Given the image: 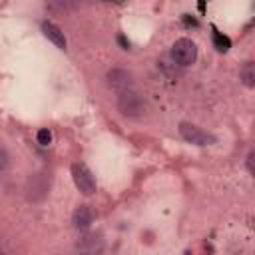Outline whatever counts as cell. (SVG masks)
I'll return each mask as SVG.
<instances>
[{
  "instance_id": "cell-1",
  "label": "cell",
  "mask_w": 255,
  "mask_h": 255,
  "mask_svg": "<svg viewBox=\"0 0 255 255\" xmlns=\"http://www.w3.org/2000/svg\"><path fill=\"white\" fill-rule=\"evenodd\" d=\"M118 108L124 116L128 118H139L145 114L147 110V104L141 96H137L135 92L131 90H126V92H120V98H118Z\"/></svg>"
},
{
  "instance_id": "cell-2",
  "label": "cell",
  "mask_w": 255,
  "mask_h": 255,
  "mask_svg": "<svg viewBox=\"0 0 255 255\" xmlns=\"http://www.w3.org/2000/svg\"><path fill=\"white\" fill-rule=\"evenodd\" d=\"M171 58L179 66H189L197 58V48L189 38H179L171 46Z\"/></svg>"
},
{
  "instance_id": "cell-3",
  "label": "cell",
  "mask_w": 255,
  "mask_h": 255,
  "mask_svg": "<svg viewBox=\"0 0 255 255\" xmlns=\"http://www.w3.org/2000/svg\"><path fill=\"white\" fill-rule=\"evenodd\" d=\"M72 179L84 195L96 193V177L86 163H74L72 165Z\"/></svg>"
},
{
  "instance_id": "cell-4",
  "label": "cell",
  "mask_w": 255,
  "mask_h": 255,
  "mask_svg": "<svg viewBox=\"0 0 255 255\" xmlns=\"http://www.w3.org/2000/svg\"><path fill=\"white\" fill-rule=\"evenodd\" d=\"M179 133H181L183 139H187L189 143H195V145H211L215 141V137L211 133H207L201 128H197L193 124H187V122L179 124Z\"/></svg>"
},
{
  "instance_id": "cell-5",
  "label": "cell",
  "mask_w": 255,
  "mask_h": 255,
  "mask_svg": "<svg viewBox=\"0 0 255 255\" xmlns=\"http://www.w3.org/2000/svg\"><path fill=\"white\" fill-rule=\"evenodd\" d=\"M48 189H50V179L46 177V173H36L28 179L26 197L30 201H42L48 195Z\"/></svg>"
},
{
  "instance_id": "cell-6",
  "label": "cell",
  "mask_w": 255,
  "mask_h": 255,
  "mask_svg": "<svg viewBox=\"0 0 255 255\" xmlns=\"http://www.w3.org/2000/svg\"><path fill=\"white\" fill-rule=\"evenodd\" d=\"M108 82L112 88L126 92L131 88V74L126 70H112V72H108Z\"/></svg>"
},
{
  "instance_id": "cell-7",
  "label": "cell",
  "mask_w": 255,
  "mask_h": 255,
  "mask_svg": "<svg viewBox=\"0 0 255 255\" xmlns=\"http://www.w3.org/2000/svg\"><path fill=\"white\" fill-rule=\"evenodd\" d=\"M92 219H94V213H92V209H90L88 205H78V207L74 209V215H72L74 227H78V229H88V227L92 225Z\"/></svg>"
},
{
  "instance_id": "cell-8",
  "label": "cell",
  "mask_w": 255,
  "mask_h": 255,
  "mask_svg": "<svg viewBox=\"0 0 255 255\" xmlns=\"http://www.w3.org/2000/svg\"><path fill=\"white\" fill-rule=\"evenodd\" d=\"M42 32H44V36L52 42V44H56L58 48H66V36H64V32L56 26V24H52V22H44L42 24Z\"/></svg>"
},
{
  "instance_id": "cell-9",
  "label": "cell",
  "mask_w": 255,
  "mask_h": 255,
  "mask_svg": "<svg viewBox=\"0 0 255 255\" xmlns=\"http://www.w3.org/2000/svg\"><path fill=\"white\" fill-rule=\"evenodd\" d=\"M241 80L247 88H253L255 86V64L253 62H247L241 70Z\"/></svg>"
},
{
  "instance_id": "cell-10",
  "label": "cell",
  "mask_w": 255,
  "mask_h": 255,
  "mask_svg": "<svg viewBox=\"0 0 255 255\" xmlns=\"http://www.w3.org/2000/svg\"><path fill=\"white\" fill-rule=\"evenodd\" d=\"M48 6L54 12H68L76 6V0H48Z\"/></svg>"
},
{
  "instance_id": "cell-11",
  "label": "cell",
  "mask_w": 255,
  "mask_h": 255,
  "mask_svg": "<svg viewBox=\"0 0 255 255\" xmlns=\"http://www.w3.org/2000/svg\"><path fill=\"white\" fill-rule=\"evenodd\" d=\"M213 44H215V48H217L219 52H227V50H229V46H231L229 38H227V36H223V34H219L217 30H213Z\"/></svg>"
},
{
  "instance_id": "cell-12",
  "label": "cell",
  "mask_w": 255,
  "mask_h": 255,
  "mask_svg": "<svg viewBox=\"0 0 255 255\" xmlns=\"http://www.w3.org/2000/svg\"><path fill=\"white\" fill-rule=\"evenodd\" d=\"M36 139H38L40 145H48V143L52 141V133H50L48 129H40L38 135H36Z\"/></svg>"
},
{
  "instance_id": "cell-13",
  "label": "cell",
  "mask_w": 255,
  "mask_h": 255,
  "mask_svg": "<svg viewBox=\"0 0 255 255\" xmlns=\"http://www.w3.org/2000/svg\"><path fill=\"white\" fill-rule=\"evenodd\" d=\"M8 167V153L4 147H0V171H4Z\"/></svg>"
},
{
  "instance_id": "cell-14",
  "label": "cell",
  "mask_w": 255,
  "mask_h": 255,
  "mask_svg": "<svg viewBox=\"0 0 255 255\" xmlns=\"http://www.w3.org/2000/svg\"><path fill=\"white\" fill-rule=\"evenodd\" d=\"M247 167H249V171L253 173V151L247 155Z\"/></svg>"
},
{
  "instance_id": "cell-15",
  "label": "cell",
  "mask_w": 255,
  "mask_h": 255,
  "mask_svg": "<svg viewBox=\"0 0 255 255\" xmlns=\"http://www.w3.org/2000/svg\"><path fill=\"white\" fill-rule=\"evenodd\" d=\"M118 40H120V44H122V46H124V50H128V48H129V42H128V40H126V38H124V36H120V38H118Z\"/></svg>"
}]
</instances>
